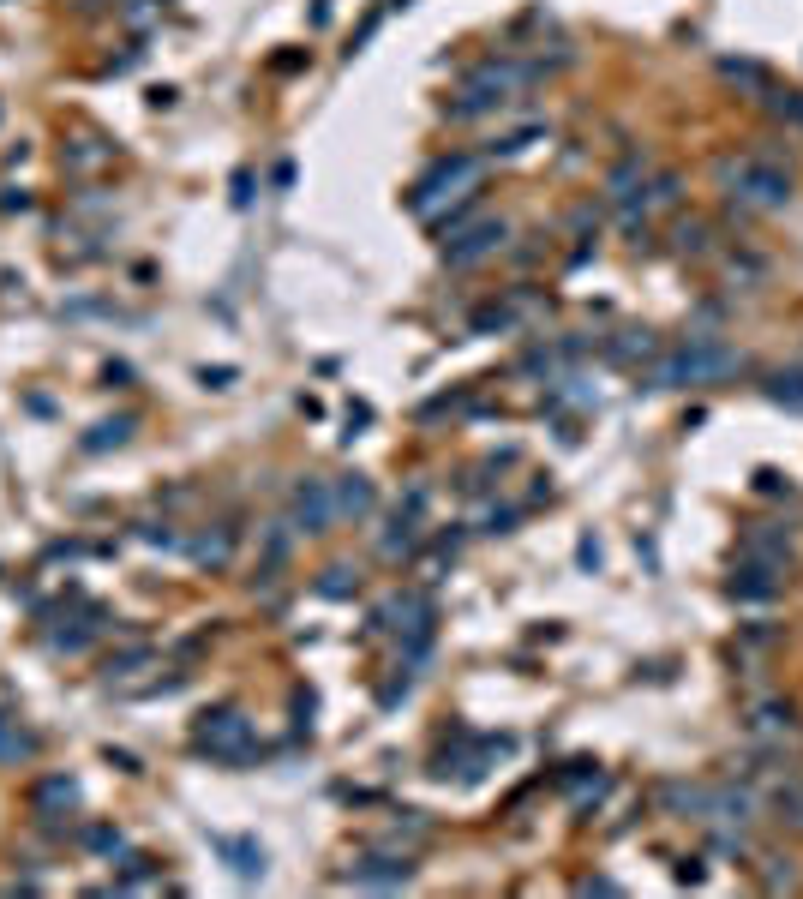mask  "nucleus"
I'll return each instance as SVG.
<instances>
[{
  "instance_id": "f257e3e1",
  "label": "nucleus",
  "mask_w": 803,
  "mask_h": 899,
  "mask_svg": "<svg viewBox=\"0 0 803 899\" xmlns=\"http://www.w3.org/2000/svg\"><path fill=\"white\" fill-rule=\"evenodd\" d=\"M732 372H744V354L708 330H690L672 354L654 360L648 372V390H702V384H726Z\"/></svg>"
},
{
  "instance_id": "f03ea898",
  "label": "nucleus",
  "mask_w": 803,
  "mask_h": 899,
  "mask_svg": "<svg viewBox=\"0 0 803 899\" xmlns=\"http://www.w3.org/2000/svg\"><path fill=\"white\" fill-rule=\"evenodd\" d=\"M714 186H720L738 210H786V204H792V174H786L774 156H762V150H750V156H720V162H714Z\"/></svg>"
},
{
  "instance_id": "7ed1b4c3",
  "label": "nucleus",
  "mask_w": 803,
  "mask_h": 899,
  "mask_svg": "<svg viewBox=\"0 0 803 899\" xmlns=\"http://www.w3.org/2000/svg\"><path fill=\"white\" fill-rule=\"evenodd\" d=\"M480 174H486V162H480V156H444V162H432V168L414 180V192H408V210L432 222L444 204H456V198L480 192Z\"/></svg>"
},
{
  "instance_id": "20e7f679",
  "label": "nucleus",
  "mask_w": 803,
  "mask_h": 899,
  "mask_svg": "<svg viewBox=\"0 0 803 899\" xmlns=\"http://www.w3.org/2000/svg\"><path fill=\"white\" fill-rule=\"evenodd\" d=\"M198 750H210V756H222V762H252V720L240 714V708H216V714H204L198 720Z\"/></svg>"
},
{
  "instance_id": "39448f33",
  "label": "nucleus",
  "mask_w": 803,
  "mask_h": 899,
  "mask_svg": "<svg viewBox=\"0 0 803 899\" xmlns=\"http://www.w3.org/2000/svg\"><path fill=\"white\" fill-rule=\"evenodd\" d=\"M738 558H762V564L798 570V534H792V522H750L738 534Z\"/></svg>"
},
{
  "instance_id": "423d86ee",
  "label": "nucleus",
  "mask_w": 803,
  "mask_h": 899,
  "mask_svg": "<svg viewBox=\"0 0 803 899\" xmlns=\"http://www.w3.org/2000/svg\"><path fill=\"white\" fill-rule=\"evenodd\" d=\"M786 576H792V570H780V564L738 558V564H732V582H726V594H732L738 606H768V600H780V594H786Z\"/></svg>"
},
{
  "instance_id": "0eeeda50",
  "label": "nucleus",
  "mask_w": 803,
  "mask_h": 899,
  "mask_svg": "<svg viewBox=\"0 0 803 899\" xmlns=\"http://www.w3.org/2000/svg\"><path fill=\"white\" fill-rule=\"evenodd\" d=\"M762 816V798L738 780H720L708 786V810H702V828H750Z\"/></svg>"
},
{
  "instance_id": "6e6552de",
  "label": "nucleus",
  "mask_w": 803,
  "mask_h": 899,
  "mask_svg": "<svg viewBox=\"0 0 803 899\" xmlns=\"http://www.w3.org/2000/svg\"><path fill=\"white\" fill-rule=\"evenodd\" d=\"M510 240V228L498 222V216H486V222H474V228H462L456 240H444V264L450 270H468V264H480V258H492L498 246Z\"/></svg>"
},
{
  "instance_id": "1a4fd4ad",
  "label": "nucleus",
  "mask_w": 803,
  "mask_h": 899,
  "mask_svg": "<svg viewBox=\"0 0 803 899\" xmlns=\"http://www.w3.org/2000/svg\"><path fill=\"white\" fill-rule=\"evenodd\" d=\"M330 522H336L330 480H300L294 486V534H330Z\"/></svg>"
},
{
  "instance_id": "9d476101",
  "label": "nucleus",
  "mask_w": 803,
  "mask_h": 899,
  "mask_svg": "<svg viewBox=\"0 0 803 899\" xmlns=\"http://www.w3.org/2000/svg\"><path fill=\"white\" fill-rule=\"evenodd\" d=\"M744 732H750L756 744H786V738H798V702H786V696L756 702V708L744 714Z\"/></svg>"
},
{
  "instance_id": "9b49d317",
  "label": "nucleus",
  "mask_w": 803,
  "mask_h": 899,
  "mask_svg": "<svg viewBox=\"0 0 803 899\" xmlns=\"http://www.w3.org/2000/svg\"><path fill=\"white\" fill-rule=\"evenodd\" d=\"M342 882H348V888H408V882H414V864H408V852H402V858L390 852V858H366V864H354Z\"/></svg>"
},
{
  "instance_id": "f8f14e48",
  "label": "nucleus",
  "mask_w": 803,
  "mask_h": 899,
  "mask_svg": "<svg viewBox=\"0 0 803 899\" xmlns=\"http://www.w3.org/2000/svg\"><path fill=\"white\" fill-rule=\"evenodd\" d=\"M600 360L612 366H642V360H660V336L654 330H618L600 342Z\"/></svg>"
},
{
  "instance_id": "ddd939ff",
  "label": "nucleus",
  "mask_w": 803,
  "mask_h": 899,
  "mask_svg": "<svg viewBox=\"0 0 803 899\" xmlns=\"http://www.w3.org/2000/svg\"><path fill=\"white\" fill-rule=\"evenodd\" d=\"M654 804L672 810V816H684V822H702L708 786H702V780H660V786H654Z\"/></svg>"
},
{
  "instance_id": "4468645a",
  "label": "nucleus",
  "mask_w": 803,
  "mask_h": 899,
  "mask_svg": "<svg viewBox=\"0 0 803 899\" xmlns=\"http://www.w3.org/2000/svg\"><path fill=\"white\" fill-rule=\"evenodd\" d=\"M654 174V156L648 150H624L612 168H606V192H612V204H624V198H636V186Z\"/></svg>"
},
{
  "instance_id": "2eb2a0df",
  "label": "nucleus",
  "mask_w": 803,
  "mask_h": 899,
  "mask_svg": "<svg viewBox=\"0 0 803 899\" xmlns=\"http://www.w3.org/2000/svg\"><path fill=\"white\" fill-rule=\"evenodd\" d=\"M330 492H336V522H366V516L378 510V492H372L366 474H342Z\"/></svg>"
},
{
  "instance_id": "dca6fc26",
  "label": "nucleus",
  "mask_w": 803,
  "mask_h": 899,
  "mask_svg": "<svg viewBox=\"0 0 803 899\" xmlns=\"http://www.w3.org/2000/svg\"><path fill=\"white\" fill-rule=\"evenodd\" d=\"M216 852L234 864L240 882H264V846L258 840H216Z\"/></svg>"
},
{
  "instance_id": "f3484780",
  "label": "nucleus",
  "mask_w": 803,
  "mask_h": 899,
  "mask_svg": "<svg viewBox=\"0 0 803 899\" xmlns=\"http://www.w3.org/2000/svg\"><path fill=\"white\" fill-rule=\"evenodd\" d=\"M186 552L204 564V570H222L228 558H234V528H210V534H198V540H186Z\"/></svg>"
},
{
  "instance_id": "a211bd4d",
  "label": "nucleus",
  "mask_w": 803,
  "mask_h": 899,
  "mask_svg": "<svg viewBox=\"0 0 803 899\" xmlns=\"http://www.w3.org/2000/svg\"><path fill=\"white\" fill-rule=\"evenodd\" d=\"M762 390H768V402H774V408H786V414H803V366H786V372H774V378H768Z\"/></svg>"
},
{
  "instance_id": "6ab92c4d",
  "label": "nucleus",
  "mask_w": 803,
  "mask_h": 899,
  "mask_svg": "<svg viewBox=\"0 0 803 899\" xmlns=\"http://www.w3.org/2000/svg\"><path fill=\"white\" fill-rule=\"evenodd\" d=\"M774 816H780L792 834H803V774H786V780L774 786Z\"/></svg>"
},
{
  "instance_id": "aec40b11",
  "label": "nucleus",
  "mask_w": 803,
  "mask_h": 899,
  "mask_svg": "<svg viewBox=\"0 0 803 899\" xmlns=\"http://www.w3.org/2000/svg\"><path fill=\"white\" fill-rule=\"evenodd\" d=\"M378 552H384V558H414V552H420V528H414V516H402V510H396V522L384 528Z\"/></svg>"
},
{
  "instance_id": "412c9836",
  "label": "nucleus",
  "mask_w": 803,
  "mask_h": 899,
  "mask_svg": "<svg viewBox=\"0 0 803 899\" xmlns=\"http://www.w3.org/2000/svg\"><path fill=\"white\" fill-rule=\"evenodd\" d=\"M672 246H678L684 258H708V252H714V228H708L702 216H690V222L672 228Z\"/></svg>"
},
{
  "instance_id": "4be33fe9",
  "label": "nucleus",
  "mask_w": 803,
  "mask_h": 899,
  "mask_svg": "<svg viewBox=\"0 0 803 899\" xmlns=\"http://www.w3.org/2000/svg\"><path fill=\"white\" fill-rule=\"evenodd\" d=\"M468 330H474V336H510V330H516V306H510V300H498V306H480Z\"/></svg>"
},
{
  "instance_id": "5701e85b",
  "label": "nucleus",
  "mask_w": 803,
  "mask_h": 899,
  "mask_svg": "<svg viewBox=\"0 0 803 899\" xmlns=\"http://www.w3.org/2000/svg\"><path fill=\"white\" fill-rule=\"evenodd\" d=\"M318 594H324V600H348V594H360V570H348V564H330V570L318 576Z\"/></svg>"
},
{
  "instance_id": "b1692460",
  "label": "nucleus",
  "mask_w": 803,
  "mask_h": 899,
  "mask_svg": "<svg viewBox=\"0 0 803 899\" xmlns=\"http://www.w3.org/2000/svg\"><path fill=\"white\" fill-rule=\"evenodd\" d=\"M762 102H768V114H780L786 126H798V132H803V90H774V84H768V90H762Z\"/></svg>"
},
{
  "instance_id": "393cba45",
  "label": "nucleus",
  "mask_w": 803,
  "mask_h": 899,
  "mask_svg": "<svg viewBox=\"0 0 803 899\" xmlns=\"http://www.w3.org/2000/svg\"><path fill=\"white\" fill-rule=\"evenodd\" d=\"M720 72H726L732 84H744V90H756V96L768 90V66H762V60H720Z\"/></svg>"
},
{
  "instance_id": "a878e982",
  "label": "nucleus",
  "mask_w": 803,
  "mask_h": 899,
  "mask_svg": "<svg viewBox=\"0 0 803 899\" xmlns=\"http://www.w3.org/2000/svg\"><path fill=\"white\" fill-rule=\"evenodd\" d=\"M72 804H78V786H72V780L54 774V780L36 786V810H72Z\"/></svg>"
},
{
  "instance_id": "bb28decb",
  "label": "nucleus",
  "mask_w": 803,
  "mask_h": 899,
  "mask_svg": "<svg viewBox=\"0 0 803 899\" xmlns=\"http://www.w3.org/2000/svg\"><path fill=\"white\" fill-rule=\"evenodd\" d=\"M288 546H294V522H270L264 528V570H276L288 558Z\"/></svg>"
},
{
  "instance_id": "cd10ccee",
  "label": "nucleus",
  "mask_w": 803,
  "mask_h": 899,
  "mask_svg": "<svg viewBox=\"0 0 803 899\" xmlns=\"http://www.w3.org/2000/svg\"><path fill=\"white\" fill-rule=\"evenodd\" d=\"M30 750H36V738L18 732L12 720H0V762H30Z\"/></svg>"
},
{
  "instance_id": "c85d7f7f",
  "label": "nucleus",
  "mask_w": 803,
  "mask_h": 899,
  "mask_svg": "<svg viewBox=\"0 0 803 899\" xmlns=\"http://www.w3.org/2000/svg\"><path fill=\"white\" fill-rule=\"evenodd\" d=\"M780 642V624H744L738 630V654H768Z\"/></svg>"
},
{
  "instance_id": "c756f323",
  "label": "nucleus",
  "mask_w": 803,
  "mask_h": 899,
  "mask_svg": "<svg viewBox=\"0 0 803 899\" xmlns=\"http://www.w3.org/2000/svg\"><path fill=\"white\" fill-rule=\"evenodd\" d=\"M132 438V420H102L90 438H84V450H114V444H126Z\"/></svg>"
},
{
  "instance_id": "7c9ffc66",
  "label": "nucleus",
  "mask_w": 803,
  "mask_h": 899,
  "mask_svg": "<svg viewBox=\"0 0 803 899\" xmlns=\"http://www.w3.org/2000/svg\"><path fill=\"white\" fill-rule=\"evenodd\" d=\"M762 888H768V894H786V888H798V870H792V858H768V870H762Z\"/></svg>"
},
{
  "instance_id": "2f4dec72",
  "label": "nucleus",
  "mask_w": 803,
  "mask_h": 899,
  "mask_svg": "<svg viewBox=\"0 0 803 899\" xmlns=\"http://www.w3.org/2000/svg\"><path fill=\"white\" fill-rule=\"evenodd\" d=\"M150 882H156L150 858H120V888H150Z\"/></svg>"
},
{
  "instance_id": "473e14b6",
  "label": "nucleus",
  "mask_w": 803,
  "mask_h": 899,
  "mask_svg": "<svg viewBox=\"0 0 803 899\" xmlns=\"http://www.w3.org/2000/svg\"><path fill=\"white\" fill-rule=\"evenodd\" d=\"M528 144H540V126H522V132H510V138H498L492 156H522Z\"/></svg>"
},
{
  "instance_id": "72a5a7b5",
  "label": "nucleus",
  "mask_w": 803,
  "mask_h": 899,
  "mask_svg": "<svg viewBox=\"0 0 803 899\" xmlns=\"http://www.w3.org/2000/svg\"><path fill=\"white\" fill-rule=\"evenodd\" d=\"M756 492H768V498H780V492H786V498H792V480H786L780 468H756Z\"/></svg>"
},
{
  "instance_id": "f704fd0d",
  "label": "nucleus",
  "mask_w": 803,
  "mask_h": 899,
  "mask_svg": "<svg viewBox=\"0 0 803 899\" xmlns=\"http://www.w3.org/2000/svg\"><path fill=\"white\" fill-rule=\"evenodd\" d=\"M516 516H522V510H516V504H492V510H486V522H480V528H486V534H510V522H516Z\"/></svg>"
},
{
  "instance_id": "c9c22d12",
  "label": "nucleus",
  "mask_w": 803,
  "mask_h": 899,
  "mask_svg": "<svg viewBox=\"0 0 803 899\" xmlns=\"http://www.w3.org/2000/svg\"><path fill=\"white\" fill-rule=\"evenodd\" d=\"M138 666H150V648H132V654L108 660V678H126V672H138Z\"/></svg>"
},
{
  "instance_id": "e433bc0d",
  "label": "nucleus",
  "mask_w": 803,
  "mask_h": 899,
  "mask_svg": "<svg viewBox=\"0 0 803 899\" xmlns=\"http://www.w3.org/2000/svg\"><path fill=\"white\" fill-rule=\"evenodd\" d=\"M84 846H90V852H120V834H114V828H90Z\"/></svg>"
},
{
  "instance_id": "4c0bfd02",
  "label": "nucleus",
  "mask_w": 803,
  "mask_h": 899,
  "mask_svg": "<svg viewBox=\"0 0 803 899\" xmlns=\"http://www.w3.org/2000/svg\"><path fill=\"white\" fill-rule=\"evenodd\" d=\"M0 210H6V216H12V210H30V192H24V186H6V192H0Z\"/></svg>"
},
{
  "instance_id": "58836bf2",
  "label": "nucleus",
  "mask_w": 803,
  "mask_h": 899,
  "mask_svg": "<svg viewBox=\"0 0 803 899\" xmlns=\"http://www.w3.org/2000/svg\"><path fill=\"white\" fill-rule=\"evenodd\" d=\"M102 378H108V390H132V366H126V360H114Z\"/></svg>"
},
{
  "instance_id": "ea45409f",
  "label": "nucleus",
  "mask_w": 803,
  "mask_h": 899,
  "mask_svg": "<svg viewBox=\"0 0 803 899\" xmlns=\"http://www.w3.org/2000/svg\"><path fill=\"white\" fill-rule=\"evenodd\" d=\"M198 378H204V384H210V390H228V384H234V366H204V372H198Z\"/></svg>"
},
{
  "instance_id": "a19ab883",
  "label": "nucleus",
  "mask_w": 803,
  "mask_h": 899,
  "mask_svg": "<svg viewBox=\"0 0 803 899\" xmlns=\"http://www.w3.org/2000/svg\"><path fill=\"white\" fill-rule=\"evenodd\" d=\"M702 876H708L702 858H684V864H678V882H684V888H702Z\"/></svg>"
},
{
  "instance_id": "79ce46f5",
  "label": "nucleus",
  "mask_w": 803,
  "mask_h": 899,
  "mask_svg": "<svg viewBox=\"0 0 803 899\" xmlns=\"http://www.w3.org/2000/svg\"><path fill=\"white\" fill-rule=\"evenodd\" d=\"M252 186H258V180L240 168V174H234V204H252Z\"/></svg>"
},
{
  "instance_id": "37998d69",
  "label": "nucleus",
  "mask_w": 803,
  "mask_h": 899,
  "mask_svg": "<svg viewBox=\"0 0 803 899\" xmlns=\"http://www.w3.org/2000/svg\"><path fill=\"white\" fill-rule=\"evenodd\" d=\"M576 558H582V570H600V540H582Z\"/></svg>"
},
{
  "instance_id": "c03bdc74",
  "label": "nucleus",
  "mask_w": 803,
  "mask_h": 899,
  "mask_svg": "<svg viewBox=\"0 0 803 899\" xmlns=\"http://www.w3.org/2000/svg\"><path fill=\"white\" fill-rule=\"evenodd\" d=\"M582 894H618V882H612V876H588Z\"/></svg>"
},
{
  "instance_id": "a18cd8bd",
  "label": "nucleus",
  "mask_w": 803,
  "mask_h": 899,
  "mask_svg": "<svg viewBox=\"0 0 803 899\" xmlns=\"http://www.w3.org/2000/svg\"><path fill=\"white\" fill-rule=\"evenodd\" d=\"M126 18H132V24H150V18H156V6H150V0H132V6H126Z\"/></svg>"
}]
</instances>
